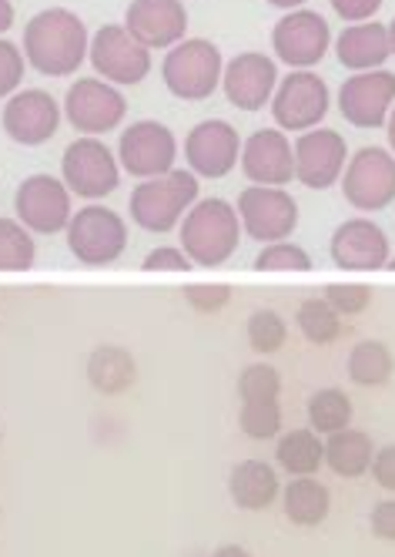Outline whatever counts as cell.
<instances>
[{
    "instance_id": "obj_24",
    "label": "cell",
    "mask_w": 395,
    "mask_h": 557,
    "mask_svg": "<svg viewBox=\"0 0 395 557\" xmlns=\"http://www.w3.org/2000/svg\"><path fill=\"white\" fill-rule=\"evenodd\" d=\"M228 491H231V500L242 510H265L279 497V473L265 460H245L231 470Z\"/></svg>"
},
{
    "instance_id": "obj_13",
    "label": "cell",
    "mask_w": 395,
    "mask_h": 557,
    "mask_svg": "<svg viewBox=\"0 0 395 557\" xmlns=\"http://www.w3.org/2000/svg\"><path fill=\"white\" fill-rule=\"evenodd\" d=\"M175 135L171 128L157 125V122H138L125 128L122 145H117V158H122V169L138 178H157L168 175L175 169Z\"/></svg>"
},
{
    "instance_id": "obj_2",
    "label": "cell",
    "mask_w": 395,
    "mask_h": 557,
    "mask_svg": "<svg viewBox=\"0 0 395 557\" xmlns=\"http://www.w3.org/2000/svg\"><path fill=\"white\" fill-rule=\"evenodd\" d=\"M239 235H242L239 212L228 202H221V198H205V202L188 209L181 222V249L194 265L218 269L239 249Z\"/></svg>"
},
{
    "instance_id": "obj_47",
    "label": "cell",
    "mask_w": 395,
    "mask_h": 557,
    "mask_svg": "<svg viewBox=\"0 0 395 557\" xmlns=\"http://www.w3.org/2000/svg\"><path fill=\"white\" fill-rule=\"evenodd\" d=\"M388 145L395 148V111H392V117H388Z\"/></svg>"
},
{
    "instance_id": "obj_44",
    "label": "cell",
    "mask_w": 395,
    "mask_h": 557,
    "mask_svg": "<svg viewBox=\"0 0 395 557\" xmlns=\"http://www.w3.org/2000/svg\"><path fill=\"white\" fill-rule=\"evenodd\" d=\"M14 24V8H11V0H0V34H8Z\"/></svg>"
},
{
    "instance_id": "obj_6",
    "label": "cell",
    "mask_w": 395,
    "mask_h": 557,
    "mask_svg": "<svg viewBox=\"0 0 395 557\" xmlns=\"http://www.w3.org/2000/svg\"><path fill=\"white\" fill-rule=\"evenodd\" d=\"M271 114L285 132H308L329 114V88L319 74L292 71L271 95Z\"/></svg>"
},
{
    "instance_id": "obj_16",
    "label": "cell",
    "mask_w": 395,
    "mask_h": 557,
    "mask_svg": "<svg viewBox=\"0 0 395 557\" xmlns=\"http://www.w3.org/2000/svg\"><path fill=\"white\" fill-rule=\"evenodd\" d=\"M395 101V74L392 71H359L342 85L339 108L355 128H379Z\"/></svg>"
},
{
    "instance_id": "obj_7",
    "label": "cell",
    "mask_w": 395,
    "mask_h": 557,
    "mask_svg": "<svg viewBox=\"0 0 395 557\" xmlns=\"http://www.w3.org/2000/svg\"><path fill=\"white\" fill-rule=\"evenodd\" d=\"M61 172L67 191H74L77 198H107L117 188V182H122L117 158L98 138H77L64 151Z\"/></svg>"
},
{
    "instance_id": "obj_32",
    "label": "cell",
    "mask_w": 395,
    "mask_h": 557,
    "mask_svg": "<svg viewBox=\"0 0 395 557\" xmlns=\"http://www.w3.org/2000/svg\"><path fill=\"white\" fill-rule=\"evenodd\" d=\"M295 323L302 330V336L315 346H326V343H335L339 339V312L326 302V299H308L298 306V315Z\"/></svg>"
},
{
    "instance_id": "obj_43",
    "label": "cell",
    "mask_w": 395,
    "mask_h": 557,
    "mask_svg": "<svg viewBox=\"0 0 395 557\" xmlns=\"http://www.w3.org/2000/svg\"><path fill=\"white\" fill-rule=\"evenodd\" d=\"M372 534L382 541H395V500H382L372 510Z\"/></svg>"
},
{
    "instance_id": "obj_28",
    "label": "cell",
    "mask_w": 395,
    "mask_h": 557,
    "mask_svg": "<svg viewBox=\"0 0 395 557\" xmlns=\"http://www.w3.org/2000/svg\"><path fill=\"white\" fill-rule=\"evenodd\" d=\"M326 460V444L311 430H292L279 444V467L292 476H311Z\"/></svg>"
},
{
    "instance_id": "obj_4",
    "label": "cell",
    "mask_w": 395,
    "mask_h": 557,
    "mask_svg": "<svg viewBox=\"0 0 395 557\" xmlns=\"http://www.w3.org/2000/svg\"><path fill=\"white\" fill-rule=\"evenodd\" d=\"M221 54L212 41H181L165 58V85L175 98L205 101L221 85Z\"/></svg>"
},
{
    "instance_id": "obj_10",
    "label": "cell",
    "mask_w": 395,
    "mask_h": 557,
    "mask_svg": "<svg viewBox=\"0 0 395 557\" xmlns=\"http://www.w3.org/2000/svg\"><path fill=\"white\" fill-rule=\"evenodd\" d=\"M91 64L114 85H138L151 71V54L141 41H135L128 27L104 24L91 41Z\"/></svg>"
},
{
    "instance_id": "obj_23",
    "label": "cell",
    "mask_w": 395,
    "mask_h": 557,
    "mask_svg": "<svg viewBox=\"0 0 395 557\" xmlns=\"http://www.w3.org/2000/svg\"><path fill=\"white\" fill-rule=\"evenodd\" d=\"M335 54L352 71H379V64H385V58L392 54L388 27L375 24V21H362V24L345 27L335 41Z\"/></svg>"
},
{
    "instance_id": "obj_41",
    "label": "cell",
    "mask_w": 395,
    "mask_h": 557,
    "mask_svg": "<svg viewBox=\"0 0 395 557\" xmlns=\"http://www.w3.org/2000/svg\"><path fill=\"white\" fill-rule=\"evenodd\" d=\"M379 8H382V0H332V11H335L339 17L352 21V24L369 21Z\"/></svg>"
},
{
    "instance_id": "obj_30",
    "label": "cell",
    "mask_w": 395,
    "mask_h": 557,
    "mask_svg": "<svg viewBox=\"0 0 395 557\" xmlns=\"http://www.w3.org/2000/svg\"><path fill=\"white\" fill-rule=\"evenodd\" d=\"M37 259L34 235L11 219H0V272H27Z\"/></svg>"
},
{
    "instance_id": "obj_39",
    "label": "cell",
    "mask_w": 395,
    "mask_h": 557,
    "mask_svg": "<svg viewBox=\"0 0 395 557\" xmlns=\"http://www.w3.org/2000/svg\"><path fill=\"white\" fill-rule=\"evenodd\" d=\"M184 299L191 302L194 312H218L231 299V289L228 286H188Z\"/></svg>"
},
{
    "instance_id": "obj_46",
    "label": "cell",
    "mask_w": 395,
    "mask_h": 557,
    "mask_svg": "<svg viewBox=\"0 0 395 557\" xmlns=\"http://www.w3.org/2000/svg\"><path fill=\"white\" fill-rule=\"evenodd\" d=\"M271 8H279V11H295V8H302L305 0H268Z\"/></svg>"
},
{
    "instance_id": "obj_20",
    "label": "cell",
    "mask_w": 395,
    "mask_h": 557,
    "mask_svg": "<svg viewBox=\"0 0 395 557\" xmlns=\"http://www.w3.org/2000/svg\"><path fill=\"white\" fill-rule=\"evenodd\" d=\"M221 77H225V98L242 111L265 108L275 88H279V67L265 54H239L225 67Z\"/></svg>"
},
{
    "instance_id": "obj_3",
    "label": "cell",
    "mask_w": 395,
    "mask_h": 557,
    "mask_svg": "<svg viewBox=\"0 0 395 557\" xmlns=\"http://www.w3.org/2000/svg\"><path fill=\"white\" fill-rule=\"evenodd\" d=\"M197 198V175L194 172H168L141 182L131 191V215L148 232H171L181 215Z\"/></svg>"
},
{
    "instance_id": "obj_31",
    "label": "cell",
    "mask_w": 395,
    "mask_h": 557,
    "mask_svg": "<svg viewBox=\"0 0 395 557\" xmlns=\"http://www.w3.org/2000/svg\"><path fill=\"white\" fill-rule=\"evenodd\" d=\"M308 420L311 426L319 430V433H339L348 426L352 420V404H348V396L342 389H319L308 400Z\"/></svg>"
},
{
    "instance_id": "obj_19",
    "label": "cell",
    "mask_w": 395,
    "mask_h": 557,
    "mask_svg": "<svg viewBox=\"0 0 395 557\" xmlns=\"http://www.w3.org/2000/svg\"><path fill=\"white\" fill-rule=\"evenodd\" d=\"M125 27L148 51L171 48L181 45V37L188 30V11L181 0H131Z\"/></svg>"
},
{
    "instance_id": "obj_29",
    "label": "cell",
    "mask_w": 395,
    "mask_h": 557,
    "mask_svg": "<svg viewBox=\"0 0 395 557\" xmlns=\"http://www.w3.org/2000/svg\"><path fill=\"white\" fill-rule=\"evenodd\" d=\"M348 376L359 386H382L392 376V352L375 339L359 343L348 352Z\"/></svg>"
},
{
    "instance_id": "obj_38",
    "label": "cell",
    "mask_w": 395,
    "mask_h": 557,
    "mask_svg": "<svg viewBox=\"0 0 395 557\" xmlns=\"http://www.w3.org/2000/svg\"><path fill=\"white\" fill-rule=\"evenodd\" d=\"M24 77V54L0 37V98H8Z\"/></svg>"
},
{
    "instance_id": "obj_45",
    "label": "cell",
    "mask_w": 395,
    "mask_h": 557,
    "mask_svg": "<svg viewBox=\"0 0 395 557\" xmlns=\"http://www.w3.org/2000/svg\"><path fill=\"white\" fill-rule=\"evenodd\" d=\"M212 557H252L245 547H239V544H225V547H218Z\"/></svg>"
},
{
    "instance_id": "obj_48",
    "label": "cell",
    "mask_w": 395,
    "mask_h": 557,
    "mask_svg": "<svg viewBox=\"0 0 395 557\" xmlns=\"http://www.w3.org/2000/svg\"><path fill=\"white\" fill-rule=\"evenodd\" d=\"M388 48H392V54H395V21L388 24Z\"/></svg>"
},
{
    "instance_id": "obj_42",
    "label": "cell",
    "mask_w": 395,
    "mask_h": 557,
    "mask_svg": "<svg viewBox=\"0 0 395 557\" xmlns=\"http://www.w3.org/2000/svg\"><path fill=\"white\" fill-rule=\"evenodd\" d=\"M372 476H375V484L385 487V491H395V444L379 450L375 460H372Z\"/></svg>"
},
{
    "instance_id": "obj_8",
    "label": "cell",
    "mask_w": 395,
    "mask_h": 557,
    "mask_svg": "<svg viewBox=\"0 0 395 557\" xmlns=\"http://www.w3.org/2000/svg\"><path fill=\"white\" fill-rule=\"evenodd\" d=\"M239 222L258 243H282L285 235L298 225L295 198L271 185H252L239 195Z\"/></svg>"
},
{
    "instance_id": "obj_14",
    "label": "cell",
    "mask_w": 395,
    "mask_h": 557,
    "mask_svg": "<svg viewBox=\"0 0 395 557\" xmlns=\"http://www.w3.org/2000/svg\"><path fill=\"white\" fill-rule=\"evenodd\" d=\"M125 111H128L125 95L111 85H104V82H91V77L77 82L64 101L67 122L85 135H104V132L117 128Z\"/></svg>"
},
{
    "instance_id": "obj_18",
    "label": "cell",
    "mask_w": 395,
    "mask_h": 557,
    "mask_svg": "<svg viewBox=\"0 0 395 557\" xmlns=\"http://www.w3.org/2000/svg\"><path fill=\"white\" fill-rule=\"evenodd\" d=\"M345 172V141L332 128H311L295 141V178L305 188H329Z\"/></svg>"
},
{
    "instance_id": "obj_34",
    "label": "cell",
    "mask_w": 395,
    "mask_h": 557,
    "mask_svg": "<svg viewBox=\"0 0 395 557\" xmlns=\"http://www.w3.org/2000/svg\"><path fill=\"white\" fill-rule=\"evenodd\" d=\"M285 320L275 309H258L252 320H249V343L255 352L262 356H271L285 346Z\"/></svg>"
},
{
    "instance_id": "obj_1",
    "label": "cell",
    "mask_w": 395,
    "mask_h": 557,
    "mask_svg": "<svg viewBox=\"0 0 395 557\" xmlns=\"http://www.w3.org/2000/svg\"><path fill=\"white\" fill-rule=\"evenodd\" d=\"M88 51H91V41H88V30L77 14H71L64 8H51V11H41L37 17L27 21L24 54L41 74L64 77L85 64Z\"/></svg>"
},
{
    "instance_id": "obj_36",
    "label": "cell",
    "mask_w": 395,
    "mask_h": 557,
    "mask_svg": "<svg viewBox=\"0 0 395 557\" xmlns=\"http://www.w3.org/2000/svg\"><path fill=\"white\" fill-rule=\"evenodd\" d=\"M255 269L258 272H308L311 259L292 243H271L265 246V252H258Z\"/></svg>"
},
{
    "instance_id": "obj_11",
    "label": "cell",
    "mask_w": 395,
    "mask_h": 557,
    "mask_svg": "<svg viewBox=\"0 0 395 557\" xmlns=\"http://www.w3.org/2000/svg\"><path fill=\"white\" fill-rule=\"evenodd\" d=\"M271 45L282 64L295 71H308L311 64H319L332 45V34L322 14L315 11H292L285 14L271 30Z\"/></svg>"
},
{
    "instance_id": "obj_5",
    "label": "cell",
    "mask_w": 395,
    "mask_h": 557,
    "mask_svg": "<svg viewBox=\"0 0 395 557\" xmlns=\"http://www.w3.org/2000/svg\"><path fill=\"white\" fill-rule=\"evenodd\" d=\"M67 246L77 256V262L111 265L128 246V225L122 222V215L104 206H88L77 215H71Z\"/></svg>"
},
{
    "instance_id": "obj_37",
    "label": "cell",
    "mask_w": 395,
    "mask_h": 557,
    "mask_svg": "<svg viewBox=\"0 0 395 557\" xmlns=\"http://www.w3.org/2000/svg\"><path fill=\"white\" fill-rule=\"evenodd\" d=\"M326 302L342 312V315H359L369 309L372 302V289L369 286H329L326 289Z\"/></svg>"
},
{
    "instance_id": "obj_40",
    "label": "cell",
    "mask_w": 395,
    "mask_h": 557,
    "mask_svg": "<svg viewBox=\"0 0 395 557\" xmlns=\"http://www.w3.org/2000/svg\"><path fill=\"white\" fill-rule=\"evenodd\" d=\"M191 265H194V262H191L184 252L171 249V246L154 249V252L144 259V272H188Z\"/></svg>"
},
{
    "instance_id": "obj_12",
    "label": "cell",
    "mask_w": 395,
    "mask_h": 557,
    "mask_svg": "<svg viewBox=\"0 0 395 557\" xmlns=\"http://www.w3.org/2000/svg\"><path fill=\"white\" fill-rule=\"evenodd\" d=\"M342 188L355 209H385L395 198V158L385 148H362L348 162Z\"/></svg>"
},
{
    "instance_id": "obj_27",
    "label": "cell",
    "mask_w": 395,
    "mask_h": 557,
    "mask_svg": "<svg viewBox=\"0 0 395 557\" xmlns=\"http://www.w3.org/2000/svg\"><path fill=\"white\" fill-rule=\"evenodd\" d=\"M326 463L339 476H362L372 467V441L359 430H339L326 444Z\"/></svg>"
},
{
    "instance_id": "obj_33",
    "label": "cell",
    "mask_w": 395,
    "mask_h": 557,
    "mask_svg": "<svg viewBox=\"0 0 395 557\" xmlns=\"http://www.w3.org/2000/svg\"><path fill=\"white\" fill-rule=\"evenodd\" d=\"M282 393V376L268 363H255L249 370H242L239 376V396L242 404H279Z\"/></svg>"
},
{
    "instance_id": "obj_49",
    "label": "cell",
    "mask_w": 395,
    "mask_h": 557,
    "mask_svg": "<svg viewBox=\"0 0 395 557\" xmlns=\"http://www.w3.org/2000/svg\"><path fill=\"white\" fill-rule=\"evenodd\" d=\"M385 265H388V269H392V272H395V259H388V262H385Z\"/></svg>"
},
{
    "instance_id": "obj_26",
    "label": "cell",
    "mask_w": 395,
    "mask_h": 557,
    "mask_svg": "<svg viewBox=\"0 0 395 557\" xmlns=\"http://www.w3.org/2000/svg\"><path fill=\"white\" fill-rule=\"evenodd\" d=\"M332 497L326 491V484L311 481V476H295V481L285 487V513L289 521L302 524V528H315L329 517Z\"/></svg>"
},
{
    "instance_id": "obj_9",
    "label": "cell",
    "mask_w": 395,
    "mask_h": 557,
    "mask_svg": "<svg viewBox=\"0 0 395 557\" xmlns=\"http://www.w3.org/2000/svg\"><path fill=\"white\" fill-rule=\"evenodd\" d=\"M14 209L27 232L54 235L71 225V191L54 175H30L17 188Z\"/></svg>"
},
{
    "instance_id": "obj_22",
    "label": "cell",
    "mask_w": 395,
    "mask_h": 557,
    "mask_svg": "<svg viewBox=\"0 0 395 557\" xmlns=\"http://www.w3.org/2000/svg\"><path fill=\"white\" fill-rule=\"evenodd\" d=\"M332 259L339 269H348V272L382 269L388 262V238L375 222H366V219L345 222L332 235Z\"/></svg>"
},
{
    "instance_id": "obj_35",
    "label": "cell",
    "mask_w": 395,
    "mask_h": 557,
    "mask_svg": "<svg viewBox=\"0 0 395 557\" xmlns=\"http://www.w3.org/2000/svg\"><path fill=\"white\" fill-rule=\"evenodd\" d=\"M239 423L252 441H271V436H279V430H282V407L279 404H245Z\"/></svg>"
},
{
    "instance_id": "obj_15",
    "label": "cell",
    "mask_w": 395,
    "mask_h": 557,
    "mask_svg": "<svg viewBox=\"0 0 395 557\" xmlns=\"http://www.w3.org/2000/svg\"><path fill=\"white\" fill-rule=\"evenodd\" d=\"M0 122H4V132H8L11 141L34 148V145H44V141L54 138V132L61 125V104L41 88L17 91L4 104Z\"/></svg>"
},
{
    "instance_id": "obj_25",
    "label": "cell",
    "mask_w": 395,
    "mask_h": 557,
    "mask_svg": "<svg viewBox=\"0 0 395 557\" xmlns=\"http://www.w3.org/2000/svg\"><path fill=\"white\" fill-rule=\"evenodd\" d=\"M138 367L131 360V352L122 346H98L88 360V380L98 393L104 396H117L128 386H135Z\"/></svg>"
},
{
    "instance_id": "obj_17",
    "label": "cell",
    "mask_w": 395,
    "mask_h": 557,
    "mask_svg": "<svg viewBox=\"0 0 395 557\" xmlns=\"http://www.w3.org/2000/svg\"><path fill=\"white\" fill-rule=\"evenodd\" d=\"M184 154L194 175L221 178L234 169L242 154V138L228 122H202L184 141Z\"/></svg>"
},
{
    "instance_id": "obj_21",
    "label": "cell",
    "mask_w": 395,
    "mask_h": 557,
    "mask_svg": "<svg viewBox=\"0 0 395 557\" xmlns=\"http://www.w3.org/2000/svg\"><path fill=\"white\" fill-rule=\"evenodd\" d=\"M242 169L255 185L282 188L295 178V148L279 128H262L242 148Z\"/></svg>"
}]
</instances>
